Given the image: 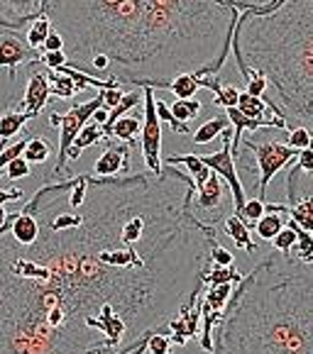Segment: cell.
<instances>
[{"label": "cell", "mask_w": 313, "mask_h": 354, "mask_svg": "<svg viewBox=\"0 0 313 354\" xmlns=\"http://www.w3.org/2000/svg\"><path fill=\"white\" fill-rule=\"evenodd\" d=\"M193 181L159 174L89 176L84 220L52 230L39 220L35 245L0 227V354H145L186 301L218 227L191 213Z\"/></svg>", "instance_id": "obj_1"}, {"label": "cell", "mask_w": 313, "mask_h": 354, "mask_svg": "<svg viewBox=\"0 0 313 354\" xmlns=\"http://www.w3.org/2000/svg\"><path fill=\"white\" fill-rule=\"evenodd\" d=\"M66 66L110 62L105 81L167 88L181 73L215 76L230 54L238 6L230 0H42Z\"/></svg>", "instance_id": "obj_2"}, {"label": "cell", "mask_w": 313, "mask_h": 354, "mask_svg": "<svg viewBox=\"0 0 313 354\" xmlns=\"http://www.w3.org/2000/svg\"><path fill=\"white\" fill-rule=\"evenodd\" d=\"M211 354H313V264L271 250L230 296Z\"/></svg>", "instance_id": "obj_3"}, {"label": "cell", "mask_w": 313, "mask_h": 354, "mask_svg": "<svg viewBox=\"0 0 313 354\" xmlns=\"http://www.w3.org/2000/svg\"><path fill=\"white\" fill-rule=\"evenodd\" d=\"M230 52L242 81L260 73L271 115L313 127V0H271L238 15Z\"/></svg>", "instance_id": "obj_4"}, {"label": "cell", "mask_w": 313, "mask_h": 354, "mask_svg": "<svg viewBox=\"0 0 313 354\" xmlns=\"http://www.w3.org/2000/svg\"><path fill=\"white\" fill-rule=\"evenodd\" d=\"M235 156H245V159H255V167L252 171H257V196L262 203H267V188H269L271 178L277 176L282 169H287L292 162H296L298 151L292 149L284 142L271 140V137H242L240 145H238V154ZM233 156V159H235Z\"/></svg>", "instance_id": "obj_5"}, {"label": "cell", "mask_w": 313, "mask_h": 354, "mask_svg": "<svg viewBox=\"0 0 313 354\" xmlns=\"http://www.w3.org/2000/svg\"><path fill=\"white\" fill-rule=\"evenodd\" d=\"M98 108H103L100 93L96 95V98L86 100V103H73L71 108H69V113H64V115H59V113L49 115V127H59V156H57V167H54V176H59V181H66V178L73 176L66 162V151H69V147H71V142L76 140L78 130L91 120V115Z\"/></svg>", "instance_id": "obj_6"}, {"label": "cell", "mask_w": 313, "mask_h": 354, "mask_svg": "<svg viewBox=\"0 0 313 354\" xmlns=\"http://www.w3.org/2000/svg\"><path fill=\"white\" fill-rule=\"evenodd\" d=\"M142 127H140V149L145 159L147 174L162 171V122L154 113V88H142Z\"/></svg>", "instance_id": "obj_7"}, {"label": "cell", "mask_w": 313, "mask_h": 354, "mask_svg": "<svg viewBox=\"0 0 313 354\" xmlns=\"http://www.w3.org/2000/svg\"><path fill=\"white\" fill-rule=\"evenodd\" d=\"M220 142H223V147H220L218 151H213V154H199V156H201V162H204L220 181H225L230 186V191H233V215H238L247 196H245V188H242L240 174H238V164H235L233 154H230V142H233V130H230V127L220 132Z\"/></svg>", "instance_id": "obj_8"}, {"label": "cell", "mask_w": 313, "mask_h": 354, "mask_svg": "<svg viewBox=\"0 0 313 354\" xmlns=\"http://www.w3.org/2000/svg\"><path fill=\"white\" fill-rule=\"evenodd\" d=\"M39 59H42V52L27 47V42L17 32L0 30V66L8 68L10 81L17 78V66L20 64H37Z\"/></svg>", "instance_id": "obj_9"}, {"label": "cell", "mask_w": 313, "mask_h": 354, "mask_svg": "<svg viewBox=\"0 0 313 354\" xmlns=\"http://www.w3.org/2000/svg\"><path fill=\"white\" fill-rule=\"evenodd\" d=\"M105 149L103 154L96 159L93 164V176L98 178H113L120 176V174H130V154H132V145L125 142H115V140H103Z\"/></svg>", "instance_id": "obj_10"}, {"label": "cell", "mask_w": 313, "mask_h": 354, "mask_svg": "<svg viewBox=\"0 0 313 354\" xmlns=\"http://www.w3.org/2000/svg\"><path fill=\"white\" fill-rule=\"evenodd\" d=\"M42 15V0H0V30L22 32Z\"/></svg>", "instance_id": "obj_11"}, {"label": "cell", "mask_w": 313, "mask_h": 354, "mask_svg": "<svg viewBox=\"0 0 313 354\" xmlns=\"http://www.w3.org/2000/svg\"><path fill=\"white\" fill-rule=\"evenodd\" d=\"M47 103H49L47 73L32 71L30 73V81H27L25 98H22V110H20V113H27L30 118H37V115L44 110V105H47Z\"/></svg>", "instance_id": "obj_12"}, {"label": "cell", "mask_w": 313, "mask_h": 354, "mask_svg": "<svg viewBox=\"0 0 313 354\" xmlns=\"http://www.w3.org/2000/svg\"><path fill=\"white\" fill-rule=\"evenodd\" d=\"M8 232H10V237L17 242V245H22V247L35 245L37 237H39V220H37L32 213H25V210L12 213Z\"/></svg>", "instance_id": "obj_13"}, {"label": "cell", "mask_w": 313, "mask_h": 354, "mask_svg": "<svg viewBox=\"0 0 313 354\" xmlns=\"http://www.w3.org/2000/svg\"><path fill=\"white\" fill-rule=\"evenodd\" d=\"M223 232L225 237H230V242H233L238 250L247 252V254H257V245L255 240H252L250 230L245 227V223H242L238 215H225L223 218Z\"/></svg>", "instance_id": "obj_14"}, {"label": "cell", "mask_w": 313, "mask_h": 354, "mask_svg": "<svg viewBox=\"0 0 313 354\" xmlns=\"http://www.w3.org/2000/svg\"><path fill=\"white\" fill-rule=\"evenodd\" d=\"M140 127H142L140 115H123L120 120H115V125L110 127V132H108L105 140L125 142V145L135 147V137L140 135Z\"/></svg>", "instance_id": "obj_15"}, {"label": "cell", "mask_w": 313, "mask_h": 354, "mask_svg": "<svg viewBox=\"0 0 313 354\" xmlns=\"http://www.w3.org/2000/svg\"><path fill=\"white\" fill-rule=\"evenodd\" d=\"M140 103H142V88L130 91V93H123V100L118 105H115V108L108 110V118H105V122L100 125V130H103V140L108 137V132H110V127L115 125V120H120L123 115L130 113V110L137 108Z\"/></svg>", "instance_id": "obj_16"}, {"label": "cell", "mask_w": 313, "mask_h": 354, "mask_svg": "<svg viewBox=\"0 0 313 354\" xmlns=\"http://www.w3.org/2000/svg\"><path fill=\"white\" fill-rule=\"evenodd\" d=\"M27 120H32V118L27 113H20V110H6L0 115V147L6 145L10 137L20 135L25 130Z\"/></svg>", "instance_id": "obj_17"}, {"label": "cell", "mask_w": 313, "mask_h": 354, "mask_svg": "<svg viewBox=\"0 0 313 354\" xmlns=\"http://www.w3.org/2000/svg\"><path fill=\"white\" fill-rule=\"evenodd\" d=\"M235 286H238V283H215V286H208L204 293H201V303H204L208 310L223 313L230 301V296H233Z\"/></svg>", "instance_id": "obj_18"}, {"label": "cell", "mask_w": 313, "mask_h": 354, "mask_svg": "<svg viewBox=\"0 0 313 354\" xmlns=\"http://www.w3.org/2000/svg\"><path fill=\"white\" fill-rule=\"evenodd\" d=\"M235 108L240 110L245 118H252V120H269V118H274L271 110H269V105L265 103V98H252V95H247L245 91L238 93V103H235Z\"/></svg>", "instance_id": "obj_19"}, {"label": "cell", "mask_w": 313, "mask_h": 354, "mask_svg": "<svg viewBox=\"0 0 313 354\" xmlns=\"http://www.w3.org/2000/svg\"><path fill=\"white\" fill-rule=\"evenodd\" d=\"M289 218L303 232H313V196L306 193L294 205H289Z\"/></svg>", "instance_id": "obj_20"}, {"label": "cell", "mask_w": 313, "mask_h": 354, "mask_svg": "<svg viewBox=\"0 0 313 354\" xmlns=\"http://www.w3.org/2000/svg\"><path fill=\"white\" fill-rule=\"evenodd\" d=\"M201 281L204 286H215V283H240L242 274L238 266H206L204 274H201Z\"/></svg>", "instance_id": "obj_21"}, {"label": "cell", "mask_w": 313, "mask_h": 354, "mask_svg": "<svg viewBox=\"0 0 313 354\" xmlns=\"http://www.w3.org/2000/svg\"><path fill=\"white\" fill-rule=\"evenodd\" d=\"M52 156V142L47 137H27L25 149H22V159L27 164H44Z\"/></svg>", "instance_id": "obj_22"}, {"label": "cell", "mask_w": 313, "mask_h": 354, "mask_svg": "<svg viewBox=\"0 0 313 354\" xmlns=\"http://www.w3.org/2000/svg\"><path fill=\"white\" fill-rule=\"evenodd\" d=\"M228 127H230L228 118H225V113H220V115H213L211 120H206L191 137L196 145H208V142H213L215 137H220V132L228 130Z\"/></svg>", "instance_id": "obj_23"}, {"label": "cell", "mask_w": 313, "mask_h": 354, "mask_svg": "<svg viewBox=\"0 0 313 354\" xmlns=\"http://www.w3.org/2000/svg\"><path fill=\"white\" fill-rule=\"evenodd\" d=\"M284 223H287V215H277V213H265L260 220L255 223V232L260 240L265 242H271L274 237H277V232L284 227Z\"/></svg>", "instance_id": "obj_24"}, {"label": "cell", "mask_w": 313, "mask_h": 354, "mask_svg": "<svg viewBox=\"0 0 313 354\" xmlns=\"http://www.w3.org/2000/svg\"><path fill=\"white\" fill-rule=\"evenodd\" d=\"M47 81H49V95H57V98H62V100H69L78 93L73 81L66 76V73L49 71L47 68Z\"/></svg>", "instance_id": "obj_25"}, {"label": "cell", "mask_w": 313, "mask_h": 354, "mask_svg": "<svg viewBox=\"0 0 313 354\" xmlns=\"http://www.w3.org/2000/svg\"><path fill=\"white\" fill-rule=\"evenodd\" d=\"M167 91H172V93L177 95V100L193 98L196 91H199V76H196V73H181V76H177L174 81H169Z\"/></svg>", "instance_id": "obj_26"}, {"label": "cell", "mask_w": 313, "mask_h": 354, "mask_svg": "<svg viewBox=\"0 0 313 354\" xmlns=\"http://www.w3.org/2000/svg\"><path fill=\"white\" fill-rule=\"evenodd\" d=\"M98 142H103V130H100V125H96L93 120H89L81 130H78V135H76V140L71 142V147L76 151H84V149H89V147L98 145Z\"/></svg>", "instance_id": "obj_27"}, {"label": "cell", "mask_w": 313, "mask_h": 354, "mask_svg": "<svg viewBox=\"0 0 313 354\" xmlns=\"http://www.w3.org/2000/svg\"><path fill=\"white\" fill-rule=\"evenodd\" d=\"M296 234H298V227L289 220V223H284V227L277 232V237L271 240V247H274V252H279V254H289V252L294 250V245H296Z\"/></svg>", "instance_id": "obj_28"}, {"label": "cell", "mask_w": 313, "mask_h": 354, "mask_svg": "<svg viewBox=\"0 0 313 354\" xmlns=\"http://www.w3.org/2000/svg\"><path fill=\"white\" fill-rule=\"evenodd\" d=\"M201 108H204V105H201L199 100H193V98L174 100V105L169 108V113H172V118L177 122H184V125H188V120H193V118L201 113Z\"/></svg>", "instance_id": "obj_29"}, {"label": "cell", "mask_w": 313, "mask_h": 354, "mask_svg": "<svg viewBox=\"0 0 313 354\" xmlns=\"http://www.w3.org/2000/svg\"><path fill=\"white\" fill-rule=\"evenodd\" d=\"M49 32H52V25H49L47 17H39V20H35L30 25V30L25 32V42L27 47L32 49H39L44 44V39L49 37Z\"/></svg>", "instance_id": "obj_30"}, {"label": "cell", "mask_w": 313, "mask_h": 354, "mask_svg": "<svg viewBox=\"0 0 313 354\" xmlns=\"http://www.w3.org/2000/svg\"><path fill=\"white\" fill-rule=\"evenodd\" d=\"M262 215H265V203H262L260 198H255V196H252V198H245V203H242V208H240V213H238V218H240L242 223H245L247 230H252V227H255V223L262 218Z\"/></svg>", "instance_id": "obj_31"}, {"label": "cell", "mask_w": 313, "mask_h": 354, "mask_svg": "<svg viewBox=\"0 0 313 354\" xmlns=\"http://www.w3.org/2000/svg\"><path fill=\"white\" fill-rule=\"evenodd\" d=\"M172 349H174V344L167 335V328L152 333L145 342V354H172Z\"/></svg>", "instance_id": "obj_32"}, {"label": "cell", "mask_w": 313, "mask_h": 354, "mask_svg": "<svg viewBox=\"0 0 313 354\" xmlns=\"http://www.w3.org/2000/svg\"><path fill=\"white\" fill-rule=\"evenodd\" d=\"M154 113H156V118H159V122H167V125L172 127L174 135H191V127L174 120L172 113H169V105L164 103L162 98H154Z\"/></svg>", "instance_id": "obj_33"}, {"label": "cell", "mask_w": 313, "mask_h": 354, "mask_svg": "<svg viewBox=\"0 0 313 354\" xmlns=\"http://www.w3.org/2000/svg\"><path fill=\"white\" fill-rule=\"evenodd\" d=\"M311 142H313L311 130H306V127H289L287 145L292 147V149H296V151L311 149Z\"/></svg>", "instance_id": "obj_34"}, {"label": "cell", "mask_w": 313, "mask_h": 354, "mask_svg": "<svg viewBox=\"0 0 313 354\" xmlns=\"http://www.w3.org/2000/svg\"><path fill=\"white\" fill-rule=\"evenodd\" d=\"M208 264L211 266H233L235 264V254L228 250V247H223L220 242H215V245L211 247V252H208Z\"/></svg>", "instance_id": "obj_35"}, {"label": "cell", "mask_w": 313, "mask_h": 354, "mask_svg": "<svg viewBox=\"0 0 313 354\" xmlns=\"http://www.w3.org/2000/svg\"><path fill=\"white\" fill-rule=\"evenodd\" d=\"M25 142L27 140H20L15 145H3L0 147V176L6 174V167L15 159V156H22V149H25Z\"/></svg>", "instance_id": "obj_36"}, {"label": "cell", "mask_w": 313, "mask_h": 354, "mask_svg": "<svg viewBox=\"0 0 313 354\" xmlns=\"http://www.w3.org/2000/svg\"><path fill=\"white\" fill-rule=\"evenodd\" d=\"M30 171H32V167L25 162V159H22V156H15V159H12V162L6 167L8 181H12V183L20 181V178H27V176H30Z\"/></svg>", "instance_id": "obj_37"}, {"label": "cell", "mask_w": 313, "mask_h": 354, "mask_svg": "<svg viewBox=\"0 0 313 354\" xmlns=\"http://www.w3.org/2000/svg\"><path fill=\"white\" fill-rule=\"evenodd\" d=\"M245 93L252 95V98H262V95L267 93V81L265 76H260V73H250V78L245 81Z\"/></svg>", "instance_id": "obj_38"}, {"label": "cell", "mask_w": 313, "mask_h": 354, "mask_svg": "<svg viewBox=\"0 0 313 354\" xmlns=\"http://www.w3.org/2000/svg\"><path fill=\"white\" fill-rule=\"evenodd\" d=\"M98 93H100V98H103V108L105 110L115 108V105L123 100V88H120V86H115V88H103V91H98Z\"/></svg>", "instance_id": "obj_39"}, {"label": "cell", "mask_w": 313, "mask_h": 354, "mask_svg": "<svg viewBox=\"0 0 313 354\" xmlns=\"http://www.w3.org/2000/svg\"><path fill=\"white\" fill-rule=\"evenodd\" d=\"M39 62H42L49 71H57L59 66H64V64H66V54H64V52H44Z\"/></svg>", "instance_id": "obj_40"}, {"label": "cell", "mask_w": 313, "mask_h": 354, "mask_svg": "<svg viewBox=\"0 0 313 354\" xmlns=\"http://www.w3.org/2000/svg\"><path fill=\"white\" fill-rule=\"evenodd\" d=\"M296 167L301 169L306 176H311V174H313V149H301V151H298Z\"/></svg>", "instance_id": "obj_41"}, {"label": "cell", "mask_w": 313, "mask_h": 354, "mask_svg": "<svg viewBox=\"0 0 313 354\" xmlns=\"http://www.w3.org/2000/svg\"><path fill=\"white\" fill-rule=\"evenodd\" d=\"M39 52H64V42H62V37L57 35V32H49V37L44 39V44L39 47Z\"/></svg>", "instance_id": "obj_42"}, {"label": "cell", "mask_w": 313, "mask_h": 354, "mask_svg": "<svg viewBox=\"0 0 313 354\" xmlns=\"http://www.w3.org/2000/svg\"><path fill=\"white\" fill-rule=\"evenodd\" d=\"M22 198H25L22 188H8V191H0V205L15 203V201H22Z\"/></svg>", "instance_id": "obj_43"}, {"label": "cell", "mask_w": 313, "mask_h": 354, "mask_svg": "<svg viewBox=\"0 0 313 354\" xmlns=\"http://www.w3.org/2000/svg\"><path fill=\"white\" fill-rule=\"evenodd\" d=\"M230 3H235L238 6V10H247V8H255V6H267V3H271V0H230Z\"/></svg>", "instance_id": "obj_44"}, {"label": "cell", "mask_w": 313, "mask_h": 354, "mask_svg": "<svg viewBox=\"0 0 313 354\" xmlns=\"http://www.w3.org/2000/svg\"><path fill=\"white\" fill-rule=\"evenodd\" d=\"M105 118H108V110H105V108H98L93 115H91V120H93L96 125H103V122H105Z\"/></svg>", "instance_id": "obj_45"}, {"label": "cell", "mask_w": 313, "mask_h": 354, "mask_svg": "<svg viewBox=\"0 0 313 354\" xmlns=\"http://www.w3.org/2000/svg\"><path fill=\"white\" fill-rule=\"evenodd\" d=\"M8 215H10V213H8V210L3 208V205H0V227H3V225L8 223Z\"/></svg>", "instance_id": "obj_46"}]
</instances>
